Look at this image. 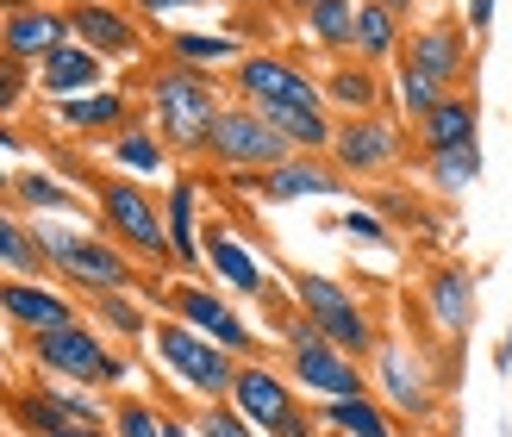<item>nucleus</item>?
<instances>
[{
    "instance_id": "1",
    "label": "nucleus",
    "mask_w": 512,
    "mask_h": 437,
    "mask_svg": "<svg viewBox=\"0 0 512 437\" xmlns=\"http://www.w3.org/2000/svg\"><path fill=\"white\" fill-rule=\"evenodd\" d=\"M269 319L281 331V375H288L300 394H319V400H356V394H369L363 356H344L325 331L306 325L300 306H294V294L275 288L269 294Z\"/></svg>"
},
{
    "instance_id": "2",
    "label": "nucleus",
    "mask_w": 512,
    "mask_h": 437,
    "mask_svg": "<svg viewBox=\"0 0 512 437\" xmlns=\"http://www.w3.org/2000/svg\"><path fill=\"white\" fill-rule=\"evenodd\" d=\"M225 107V94L207 69L188 63H163L150 75V132H157L169 150H207V132Z\"/></svg>"
},
{
    "instance_id": "3",
    "label": "nucleus",
    "mask_w": 512,
    "mask_h": 437,
    "mask_svg": "<svg viewBox=\"0 0 512 437\" xmlns=\"http://www.w3.org/2000/svg\"><path fill=\"white\" fill-rule=\"evenodd\" d=\"M32 238L44 250V263L82 294H132V288H144L132 256L119 244H107V238H88V231H69V225H32Z\"/></svg>"
},
{
    "instance_id": "4",
    "label": "nucleus",
    "mask_w": 512,
    "mask_h": 437,
    "mask_svg": "<svg viewBox=\"0 0 512 437\" xmlns=\"http://www.w3.org/2000/svg\"><path fill=\"white\" fill-rule=\"evenodd\" d=\"M32 363L50 375V381H69V388H125L132 381V363L100 338L88 319H69L57 331H38L32 338Z\"/></svg>"
},
{
    "instance_id": "5",
    "label": "nucleus",
    "mask_w": 512,
    "mask_h": 437,
    "mask_svg": "<svg viewBox=\"0 0 512 437\" xmlns=\"http://www.w3.org/2000/svg\"><path fill=\"white\" fill-rule=\"evenodd\" d=\"M225 406H232L244 425H256V437H319V419L300 406V388L281 369H269L263 356L238 363Z\"/></svg>"
},
{
    "instance_id": "6",
    "label": "nucleus",
    "mask_w": 512,
    "mask_h": 437,
    "mask_svg": "<svg viewBox=\"0 0 512 437\" xmlns=\"http://www.w3.org/2000/svg\"><path fill=\"white\" fill-rule=\"evenodd\" d=\"M207 157H213V169L238 175V182H256V175L281 169L288 157H300V150L281 138L256 107H244V100H225L219 119H213V132H207Z\"/></svg>"
},
{
    "instance_id": "7",
    "label": "nucleus",
    "mask_w": 512,
    "mask_h": 437,
    "mask_svg": "<svg viewBox=\"0 0 512 437\" xmlns=\"http://www.w3.org/2000/svg\"><path fill=\"white\" fill-rule=\"evenodd\" d=\"M94 219L107 225L132 256H144L150 269L175 263V256H169V231H163V200L150 194L144 182H132V175H100V182H94Z\"/></svg>"
},
{
    "instance_id": "8",
    "label": "nucleus",
    "mask_w": 512,
    "mask_h": 437,
    "mask_svg": "<svg viewBox=\"0 0 512 437\" xmlns=\"http://www.w3.org/2000/svg\"><path fill=\"white\" fill-rule=\"evenodd\" d=\"M150 363L163 375H175L194 400H225L238 375V356H225L219 344H207L200 331H188L182 319H150Z\"/></svg>"
},
{
    "instance_id": "9",
    "label": "nucleus",
    "mask_w": 512,
    "mask_h": 437,
    "mask_svg": "<svg viewBox=\"0 0 512 437\" xmlns=\"http://www.w3.org/2000/svg\"><path fill=\"white\" fill-rule=\"evenodd\" d=\"M288 294L300 306V319L325 331L331 344H338L344 356H369L381 338H375V319H369V306L356 300L344 281H331V275H313V269H294L288 275Z\"/></svg>"
},
{
    "instance_id": "10",
    "label": "nucleus",
    "mask_w": 512,
    "mask_h": 437,
    "mask_svg": "<svg viewBox=\"0 0 512 437\" xmlns=\"http://www.w3.org/2000/svg\"><path fill=\"white\" fill-rule=\"evenodd\" d=\"M163 306H169V319H182L188 331H200L207 344H219L225 356H238V363L263 356V338L250 331V319L225 294H213L207 281H175V288L163 294Z\"/></svg>"
},
{
    "instance_id": "11",
    "label": "nucleus",
    "mask_w": 512,
    "mask_h": 437,
    "mask_svg": "<svg viewBox=\"0 0 512 437\" xmlns=\"http://www.w3.org/2000/svg\"><path fill=\"white\" fill-rule=\"evenodd\" d=\"M406 138L388 113H363V119H338L331 125V169L344 182H375V175L400 169Z\"/></svg>"
},
{
    "instance_id": "12",
    "label": "nucleus",
    "mask_w": 512,
    "mask_h": 437,
    "mask_svg": "<svg viewBox=\"0 0 512 437\" xmlns=\"http://www.w3.org/2000/svg\"><path fill=\"white\" fill-rule=\"evenodd\" d=\"M232 88L244 107H325L319 82L300 63L275 57V50H250V57L232 63Z\"/></svg>"
},
{
    "instance_id": "13",
    "label": "nucleus",
    "mask_w": 512,
    "mask_h": 437,
    "mask_svg": "<svg viewBox=\"0 0 512 437\" xmlns=\"http://www.w3.org/2000/svg\"><path fill=\"white\" fill-rule=\"evenodd\" d=\"M406 50V63H419L438 88H450V94H463V82H469V69H475V44H469V25L456 19V13H444V19H431V25H419L413 38L400 44Z\"/></svg>"
},
{
    "instance_id": "14",
    "label": "nucleus",
    "mask_w": 512,
    "mask_h": 437,
    "mask_svg": "<svg viewBox=\"0 0 512 437\" xmlns=\"http://www.w3.org/2000/svg\"><path fill=\"white\" fill-rule=\"evenodd\" d=\"M69 44H82V50H94L100 63H132L138 50H144V25L125 13V7H113V0H69Z\"/></svg>"
},
{
    "instance_id": "15",
    "label": "nucleus",
    "mask_w": 512,
    "mask_h": 437,
    "mask_svg": "<svg viewBox=\"0 0 512 437\" xmlns=\"http://www.w3.org/2000/svg\"><path fill=\"white\" fill-rule=\"evenodd\" d=\"M375 381H381V406H388L394 419H413L425 425L431 413H438V394H431V381H425V363L406 344H375Z\"/></svg>"
},
{
    "instance_id": "16",
    "label": "nucleus",
    "mask_w": 512,
    "mask_h": 437,
    "mask_svg": "<svg viewBox=\"0 0 512 437\" xmlns=\"http://www.w3.org/2000/svg\"><path fill=\"white\" fill-rule=\"evenodd\" d=\"M200 263H207V269H213V275H219L232 294H244V300H263V306H269V294H275L269 269L256 263V250L238 238V231H225L219 219H213L207 231H200Z\"/></svg>"
},
{
    "instance_id": "17",
    "label": "nucleus",
    "mask_w": 512,
    "mask_h": 437,
    "mask_svg": "<svg viewBox=\"0 0 512 437\" xmlns=\"http://www.w3.org/2000/svg\"><path fill=\"white\" fill-rule=\"evenodd\" d=\"M69 44V13L63 7H7L0 13V57L13 63H44Z\"/></svg>"
},
{
    "instance_id": "18",
    "label": "nucleus",
    "mask_w": 512,
    "mask_h": 437,
    "mask_svg": "<svg viewBox=\"0 0 512 437\" xmlns=\"http://www.w3.org/2000/svg\"><path fill=\"white\" fill-rule=\"evenodd\" d=\"M0 313H7V325H19L25 338H38V331H57V325H69V319H82V306H75L63 288L0 275Z\"/></svg>"
},
{
    "instance_id": "19",
    "label": "nucleus",
    "mask_w": 512,
    "mask_h": 437,
    "mask_svg": "<svg viewBox=\"0 0 512 437\" xmlns=\"http://www.w3.org/2000/svg\"><path fill=\"white\" fill-rule=\"evenodd\" d=\"M238 188H250L256 200H306V194H344V175L331 169L325 157H288L281 169H269V175H256V182H238Z\"/></svg>"
},
{
    "instance_id": "20",
    "label": "nucleus",
    "mask_w": 512,
    "mask_h": 437,
    "mask_svg": "<svg viewBox=\"0 0 512 437\" xmlns=\"http://www.w3.org/2000/svg\"><path fill=\"white\" fill-rule=\"evenodd\" d=\"M319 94H325V107H344V119H363V113H381V107H388L381 69L350 63V57H338V63L319 75Z\"/></svg>"
},
{
    "instance_id": "21",
    "label": "nucleus",
    "mask_w": 512,
    "mask_h": 437,
    "mask_svg": "<svg viewBox=\"0 0 512 437\" xmlns=\"http://www.w3.org/2000/svg\"><path fill=\"white\" fill-rule=\"evenodd\" d=\"M425 313L438 331H450V338H463V331L475 325V275L456 269V263H438L425 281Z\"/></svg>"
},
{
    "instance_id": "22",
    "label": "nucleus",
    "mask_w": 512,
    "mask_h": 437,
    "mask_svg": "<svg viewBox=\"0 0 512 437\" xmlns=\"http://www.w3.org/2000/svg\"><path fill=\"white\" fill-rule=\"evenodd\" d=\"M138 113L119 88H94V94H75V100H57V125L63 132H88V138H107V132H125Z\"/></svg>"
},
{
    "instance_id": "23",
    "label": "nucleus",
    "mask_w": 512,
    "mask_h": 437,
    "mask_svg": "<svg viewBox=\"0 0 512 437\" xmlns=\"http://www.w3.org/2000/svg\"><path fill=\"white\" fill-rule=\"evenodd\" d=\"M163 231H169L175 269H200V182L194 175H175V188L163 200Z\"/></svg>"
},
{
    "instance_id": "24",
    "label": "nucleus",
    "mask_w": 512,
    "mask_h": 437,
    "mask_svg": "<svg viewBox=\"0 0 512 437\" xmlns=\"http://www.w3.org/2000/svg\"><path fill=\"white\" fill-rule=\"evenodd\" d=\"M475 125H481V107H475V94H444L438 107H431L419 119V150L425 157H438V150H456V144H475Z\"/></svg>"
},
{
    "instance_id": "25",
    "label": "nucleus",
    "mask_w": 512,
    "mask_h": 437,
    "mask_svg": "<svg viewBox=\"0 0 512 437\" xmlns=\"http://www.w3.org/2000/svg\"><path fill=\"white\" fill-rule=\"evenodd\" d=\"M100 75H107V63H100L94 50H82V44H63L57 57H44V63H38V82H44L50 100L94 94V88H100Z\"/></svg>"
},
{
    "instance_id": "26",
    "label": "nucleus",
    "mask_w": 512,
    "mask_h": 437,
    "mask_svg": "<svg viewBox=\"0 0 512 437\" xmlns=\"http://www.w3.org/2000/svg\"><path fill=\"white\" fill-rule=\"evenodd\" d=\"M313 419H319V431H331V437H400V431H394V413H388V406H381L375 394L325 400Z\"/></svg>"
},
{
    "instance_id": "27",
    "label": "nucleus",
    "mask_w": 512,
    "mask_h": 437,
    "mask_svg": "<svg viewBox=\"0 0 512 437\" xmlns=\"http://www.w3.org/2000/svg\"><path fill=\"white\" fill-rule=\"evenodd\" d=\"M350 50H356V63H394L400 57V19L381 7V0H356V32H350Z\"/></svg>"
},
{
    "instance_id": "28",
    "label": "nucleus",
    "mask_w": 512,
    "mask_h": 437,
    "mask_svg": "<svg viewBox=\"0 0 512 437\" xmlns=\"http://www.w3.org/2000/svg\"><path fill=\"white\" fill-rule=\"evenodd\" d=\"M107 163H113L119 175H132V182H144V175H163V169H169V144H163L157 132H150L144 119H132L125 132H113Z\"/></svg>"
},
{
    "instance_id": "29",
    "label": "nucleus",
    "mask_w": 512,
    "mask_h": 437,
    "mask_svg": "<svg viewBox=\"0 0 512 437\" xmlns=\"http://www.w3.org/2000/svg\"><path fill=\"white\" fill-rule=\"evenodd\" d=\"M50 263H44V250L32 238V225H19L7 219V207H0V275H19V281H38Z\"/></svg>"
},
{
    "instance_id": "30",
    "label": "nucleus",
    "mask_w": 512,
    "mask_h": 437,
    "mask_svg": "<svg viewBox=\"0 0 512 437\" xmlns=\"http://www.w3.org/2000/svg\"><path fill=\"white\" fill-rule=\"evenodd\" d=\"M94 331H113V338H150V306L132 294H88Z\"/></svg>"
},
{
    "instance_id": "31",
    "label": "nucleus",
    "mask_w": 512,
    "mask_h": 437,
    "mask_svg": "<svg viewBox=\"0 0 512 437\" xmlns=\"http://www.w3.org/2000/svg\"><path fill=\"white\" fill-rule=\"evenodd\" d=\"M169 50H175V63L207 69V75H213L219 63H238V57H244L232 32H175V38H169Z\"/></svg>"
},
{
    "instance_id": "32",
    "label": "nucleus",
    "mask_w": 512,
    "mask_h": 437,
    "mask_svg": "<svg viewBox=\"0 0 512 437\" xmlns=\"http://www.w3.org/2000/svg\"><path fill=\"white\" fill-rule=\"evenodd\" d=\"M300 25H306V38H313L319 50H338V57H344L350 32H356V0H319Z\"/></svg>"
},
{
    "instance_id": "33",
    "label": "nucleus",
    "mask_w": 512,
    "mask_h": 437,
    "mask_svg": "<svg viewBox=\"0 0 512 437\" xmlns=\"http://www.w3.org/2000/svg\"><path fill=\"white\" fill-rule=\"evenodd\" d=\"M444 94H450V88H438V82H431V75H425L419 63H406V57H394V100H400V113L413 119V125H419V119H425L431 107H438Z\"/></svg>"
},
{
    "instance_id": "34",
    "label": "nucleus",
    "mask_w": 512,
    "mask_h": 437,
    "mask_svg": "<svg viewBox=\"0 0 512 437\" xmlns=\"http://www.w3.org/2000/svg\"><path fill=\"white\" fill-rule=\"evenodd\" d=\"M13 200H19L25 213H69L75 207V188L57 182V175H44V169H25V175H13Z\"/></svg>"
},
{
    "instance_id": "35",
    "label": "nucleus",
    "mask_w": 512,
    "mask_h": 437,
    "mask_svg": "<svg viewBox=\"0 0 512 437\" xmlns=\"http://www.w3.org/2000/svg\"><path fill=\"white\" fill-rule=\"evenodd\" d=\"M107 431L113 437H163V413L144 394H113L107 400Z\"/></svg>"
},
{
    "instance_id": "36",
    "label": "nucleus",
    "mask_w": 512,
    "mask_h": 437,
    "mask_svg": "<svg viewBox=\"0 0 512 437\" xmlns=\"http://www.w3.org/2000/svg\"><path fill=\"white\" fill-rule=\"evenodd\" d=\"M431 182H438V194H469L475 175H481V144H456V150H438V157H425Z\"/></svg>"
},
{
    "instance_id": "37",
    "label": "nucleus",
    "mask_w": 512,
    "mask_h": 437,
    "mask_svg": "<svg viewBox=\"0 0 512 437\" xmlns=\"http://www.w3.org/2000/svg\"><path fill=\"white\" fill-rule=\"evenodd\" d=\"M188 425H194V437H256V425H244L225 400H207Z\"/></svg>"
},
{
    "instance_id": "38",
    "label": "nucleus",
    "mask_w": 512,
    "mask_h": 437,
    "mask_svg": "<svg viewBox=\"0 0 512 437\" xmlns=\"http://www.w3.org/2000/svg\"><path fill=\"white\" fill-rule=\"evenodd\" d=\"M338 231H344V238H363V244H388V219H381V213H363V207L338 213Z\"/></svg>"
},
{
    "instance_id": "39",
    "label": "nucleus",
    "mask_w": 512,
    "mask_h": 437,
    "mask_svg": "<svg viewBox=\"0 0 512 437\" xmlns=\"http://www.w3.org/2000/svg\"><path fill=\"white\" fill-rule=\"evenodd\" d=\"M19 100H25V63L0 57V113H13Z\"/></svg>"
},
{
    "instance_id": "40",
    "label": "nucleus",
    "mask_w": 512,
    "mask_h": 437,
    "mask_svg": "<svg viewBox=\"0 0 512 437\" xmlns=\"http://www.w3.org/2000/svg\"><path fill=\"white\" fill-rule=\"evenodd\" d=\"M494 7H500V0H463V25H469V38L494 25Z\"/></svg>"
},
{
    "instance_id": "41",
    "label": "nucleus",
    "mask_w": 512,
    "mask_h": 437,
    "mask_svg": "<svg viewBox=\"0 0 512 437\" xmlns=\"http://www.w3.org/2000/svg\"><path fill=\"white\" fill-rule=\"evenodd\" d=\"M144 13H188V7H207V0H132Z\"/></svg>"
},
{
    "instance_id": "42",
    "label": "nucleus",
    "mask_w": 512,
    "mask_h": 437,
    "mask_svg": "<svg viewBox=\"0 0 512 437\" xmlns=\"http://www.w3.org/2000/svg\"><path fill=\"white\" fill-rule=\"evenodd\" d=\"M50 437H113L107 425H63V431H50Z\"/></svg>"
},
{
    "instance_id": "43",
    "label": "nucleus",
    "mask_w": 512,
    "mask_h": 437,
    "mask_svg": "<svg viewBox=\"0 0 512 437\" xmlns=\"http://www.w3.org/2000/svg\"><path fill=\"white\" fill-rule=\"evenodd\" d=\"M0 150H7V157H25V138L13 132V125H0Z\"/></svg>"
},
{
    "instance_id": "44",
    "label": "nucleus",
    "mask_w": 512,
    "mask_h": 437,
    "mask_svg": "<svg viewBox=\"0 0 512 437\" xmlns=\"http://www.w3.org/2000/svg\"><path fill=\"white\" fill-rule=\"evenodd\" d=\"M163 437H194V425H188V419H169V413H163Z\"/></svg>"
},
{
    "instance_id": "45",
    "label": "nucleus",
    "mask_w": 512,
    "mask_h": 437,
    "mask_svg": "<svg viewBox=\"0 0 512 437\" xmlns=\"http://www.w3.org/2000/svg\"><path fill=\"white\" fill-rule=\"evenodd\" d=\"M494 363H500V375L512 369V325H506V338H500V356H494Z\"/></svg>"
},
{
    "instance_id": "46",
    "label": "nucleus",
    "mask_w": 512,
    "mask_h": 437,
    "mask_svg": "<svg viewBox=\"0 0 512 437\" xmlns=\"http://www.w3.org/2000/svg\"><path fill=\"white\" fill-rule=\"evenodd\" d=\"M281 7H288L294 19H306V13H313V7H319V0H281Z\"/></svg>"
},
{
    "instance_id": "47",
    "label": "nucleus",
    "mask_w": 512,
    "mask_h": 437,
    "mask_svg": "<svg viewBox=\"0 0 512 437\" xmlns=\"http://www.w3.org/2000/svg\"><path fill=\"white\" fill-rule=\"evenodd\" d=\"M381 7H388V13H394V19H400V13H406V7H413V0H381Z\"/></svg>"
},
{
    "instance_id": "48",
    "label": "nucleus",
    "mask_w": 512,
    "mask_h": 437,
    "mask_svg": "<svg viewBox=\"0 0 512 437\" xmlns=\"http://www.w3.org/2000/svg\"><path fill=\"white\" fill-rule=\"evenodd\" d=\"M0 194H13V175H7V163H0Z\"/></svg>"
},
{
    "instance_id": "49",
    "label": "nucleus",
    "mask_w": 512,
    "mask_h": 437,
    "mask_svg": "<svg viewBox=\"0 0 512 437\" xmlns=\"http://www.w3.org/2000/svg\"><path fill=\"white\" fill-rule=\"evenodd\" d=\"M0 7H44V0H0Z\"/></svg>"
},
{
    "instance_id": "50",
    "label": "nucleus",
    "mask_w": 512,
    "mask_h": 437,
    "mask_svg": "<svg viewBox=\"0 0 512 437\" xmlns=\"http://www.w3.org/2000/svg\"><path fill=\"white\" fill-rule=\"evenodd\" d=\"M0 388H7V356H0Z\"/></svg>"
},
{
    "instance_id": "51",
    "label": "nucleus",
    "mask_w": 512,
    "mask_h": 437,
    "mask_svg": "<svg viewBox=\"0 0 512 437\" xmlns=\"http://www.w3.org/2000/svg\"><path fill=\"white\" fill-rule=\"evenodd\" d=\"M238 7H269V0H238Z\"/></svg>"
}]
</instances>
